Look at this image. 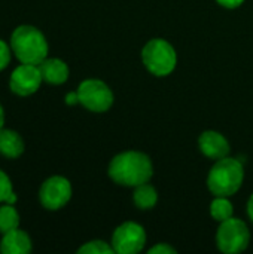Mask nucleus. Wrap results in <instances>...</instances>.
<instances>
[{
    "instance_id": "nucleus-1",
    "label": "nucleus",
    "mask_w": 253,
    "mask_h": 254,
    "mask_svg": "<svg viewBox=\"0 0 253 254\" xmlns=\"http://www.w3.org/2000/svg\"><path fill=\"white\" fill-rule=\"evenodd\" d=\"M154 176V165L148 155L137 150L118 153L109 164V177L127 188L148 183Z\"/></svg>"
},
{
    "instance_id": "nucleus-2",
    "label": "nucleus",
    "mask_w": 253,
    "mask_h": 254,
    "mask_svg": "<svg viewBox=\"0 0 253 254\" xmlns=\"http://www.w3.org/2000/svg\"><path fill=\"white\" fill-rule=\"evenodd\" d=\"M245 171L240 161L234 158L218 159L207 176V188L215 196H231L243 185Z\"/></svg>"
},
{
    "instance_id": "nucleus-3",
    "label": "nucleus",
    "mask_w": 253,
    "mask_h": 254,
    "mask_svg": "<svg viewBox=\"0 0 253 254\" xmlns=\"http://www.w3.org/2000/svg\"><path fill=\"white\" fill-rule=\"evenodd\" d=\"M10 48L15 57L24 64L39 65L48 55V42L45 36L31 25L15 28L10 37Z\"/></svg>"
},
{
    "instance_id": "nucleus-4",
    "label": "nucleus",
    "mask_w": 253,
    "mask_h": 254,
    "mask_svg": "<svg viewBox=\"0 0 253 254\" xmlns=\"http://www.w3.org/2000/svg\"><path fill=\"white\" fill-rule=\"evenodd\" d=\"M145 67L155 76H169L177 64V54L164 39H152L142 49Z\"/></svg>"
},
{
    "instance_id": "nucleus-5",
    "label": "nucleus",
    "mask_w": 253,
    "mask_h": 254,
    "mask_svg": "<svg viewBox=\"0 0 253 254\" xmlns=\"http://www.w3.org/2000/svg\"><path fill=\"white\" fill-rule=\"evenodd\" d=\"M251 243V232L246 223L240 219H228L221 222L216 232L218 249L225 254H237L245 252Z\"/></svg>"
},
{
    "instance_id": "nucleus-6",
    "label": "nucleus",
    "mask_w": 253,
    "mask_h": 254,
    "mask_svg": "<svg viewBox=\"0 0 253 254\" xmlns=\"http://www.w3.org/2000/svg\"><path fill=\"white\" fill-rule=\"evenodd\" d=\"M79 103L95 113L107 112L113 104L112 89L98 79H86L78 88Z\"/></svg>"
},
{
    "instance_id": "nucleus-7",
    "label": "nucleus",
    "mask_w": 253,
    "mask_h": 254,
    "mask_svg": "<svg viewBox=\"0 0 253 254\" xmlns=\"http://www.w3.org/2000/svg\"><path fill=\"white\" fill-rule=\"evenodd\" d=\"M110 244L115 253L136 254L142 252L146 244V232L139 223L125 222L115 229Z\"/></svg>"
},
{
    "instance_id": "nucleus-8",
    "label": "nucleus",
    "mask_w": 253,
    "mask_h": 254,
    "mask_svg": "<svg viewBox=\"0 0 253 254\" xmlns=\"http://www.w3.org/2000/svg\"><path fill=\"white\" fill-rule=\"evenodd\" d=\"M39 198L45 208L60 210L72 198V185L67 179L61 176H54L42 185Z\"/></svg>"
},
{
    "instance_id": "nucleus-9",
    "label": "nucleus",
    "mask_w": 253,
    "mask_h": 254,
    "mask_svg": "<svg viewBox=\"0 0 253 254\" xmlns=\"http://www.w3.org/2000/svg\"><path fill=\"white\" fill-rule=\"evenodd\" d=\"M43 77H42L39 65L22 63L19 67H16L12 71L9 85H10L12 92H15L16 95L27 97V95L34 94L39 89Z\"/></svg>"
},
{
    "instance_id": "nucleus-10",
    "label": "nucleus",
    "mask_w": 253,
    "mask_h": 254,
    "mask_svg": "<svg viewBox=\"0 0 253 254\" xmlns=\"http://www.w3.org/2000/svg\"><path fill=\"white\" fill-rule=\"evenodd\" d=\"M198 147L201 153L210 159H222L230 153L228 140L218 131H204L198 138Z\"/></svg>"
},
{
    "instance_id": "nucleus-11",
    "label": "nucleus",
    "mask_w": 253,
    "mask_h": 254,
    "mask_svg": "<svg viewBox=\"0 0 253 254\" xmlns=\"http://www.w3.org/2000/svg\"><path fill=\"white\" fill-rule=\"evenodd\" d=\"M0 252L3 254H27L31 252V240L18 228L3 234L0 243Z\"/></svg>"
},
{
    "instance_id": "nucleus-12",
    "label": "nucleus",
    "mask_w": 253,
    "mask_h": 254,
    "mask_svg": "<svg viewBox=\"0 0 253 254\" xmlns=\"http://www.w3.org/2000/svg\"><path fill=\"white\" fill-rule=\"evenodd\" d=\"M39 68H40L43 80L52 85H61L69 77L67 64L58 58H45L39 64Z\"/></svg>"
},
{
    "instance_id": "nucleus-13",
    "label": "nucleus",
    "mask_w": 253,
    "mask_h": 254,
    "mask_svg": "<svg viewBox=\"0 0 253 254\" xmlns=\"http://www.w3.org/2000/svg\"><path fill=\"white\" fill-rule=\"evenodd\" d=\"M24 152V141L12 129H0V153L6 158H18Z\"/></svg>"
},
{
    "instance_id": "nucleus-14",
    "label": "nucleus",
    "mask_w": 253,
    "mask_h": 254,
    "mask_svg": "<svg viewBox=\"0 0 253 254\" xmlns=\"http://www.w3.org/2000/svg\"><path fill=\"white\" fill-rule=\"evenodd\" d=\"M133 201H134L137 208L151 210V208L155 207V204L158 201V192L149 183L139 185V186H136V190L133 193Z\"/></svg>"
},
{
    "instance_id": "nucleus-15",
    "label": "nucleus",
    "mask_w": 253,
    "mask_h": 254,
    "mask_svg": "<svg viewBox=\"0 0 253 254\" xmlns=\"http://www.w3.org/2000/svg\"><path fill=\"white\" fill-rule=\"evenodd\" d=\"M234 208L228 196H216L210 204V214L216 222H225L233 217Z\"/></svg>"
},
{
    "instance_id": "nucleus-16",
    "label": "nucleus",
    "mask_w": 253,
    "mask_h": 254,
    "mask_svg": "<svg viewBox=\"0 0 253 254\" xmlns=\"http://www.w3.org/2000/svg\"><path fill=\"white\" fill-rule=\"evenodd\" d=\"M19 225V216L12 204H6L0 207V232L6 234L9 231L16 229Z\"/></svg>"
},
{
    "instance_id": "nucleus-17",
    "label": "nucleus",
    "mask_w": 253,
    "mask_h": 254,
    "mask_svg": "<svg viewBox=\"0 0 253 254\" xmlns=\"http://www.w3.org/2000/svg\"><path fill=\"white\" fill-rule=\"evenodd\" d=\"M79 254H112L113 247L109 243H104L101 240H95V241H89L86 244H84L79 250Z\"/></svg>"
},
{
    "instance_id": "nucleus-18",
    "label": "nucleus",
    "mask_w": 253,
    "mask_h": 254,
    "mask_svg": "<svg viewBox=\"0 0 253 254\" xmlns=\"http://www.w3.org/2000/svg\"><path fill=\"white\" fill-rule=\"evenodd\" d=\"M0 202H6V204L16 202V195L13 193L12 183L1 170H0Z\"/></svg>"
},
{
    "instance_id": "nucleus-19",
    "label": "nucleus",
    "mask_w": 253,
    "mask_h": 254,
    "mask_svg": "<svg viewBox=\"0 0 253 254\" xmlns=\"http://www.w3.org/2000/svg\"><path fill=\"white\" fill-rule=\"evenodd\" d=\"M9 61H10V51L7 45L3 40H0V71L9 64Z\"/></svg>"
},
{
    "instance_id": "nucleus-20",
    "label": "nucleus",
    "mask_w": 253,
    "mask_h": 254,
    "mask_svg": "<svg viewBox=\"0 0 253 254\" xmlns=\"http://www.w3.org/2000/svg\"><path fill=\"white\" fill-rule=\"evenodd\" d=\"M174 253H176V250H174L171 246L166 244V243H160V244L154 246L152 249H149V254H174Z\"/></svg>"
},
{
    "instance_id": "nucleus-21",
    "label": "nucleus",
    "mask_w": 253,
    "mask_h": 254,
    "mask_svg": "<svg viewBox=\"0 0 253 254\" xmlns=\"http://www.w3.org/2000/svg\"><path fill=\"white\" fill-rule=\"evenodd\" d=\"M221 6L224 7H228V9H236L239 7L240 4H243L245 0H216Z\"/></svg>"
},
{
    "instance_id": "nucleus-22",
    "label": "nucleus",
    "mask_w": 253,
    "mask_h": 254,
    "mask_svg": "<svg viewBox=\"0 0 253 254\" xmlns=\"http://www.w3.org/2000/svg\"><path fill=\"white\" fill-rule=\"evenodd\" d=\"M66 103L69 106H73V104H78L79 103V95H78V91L76 92H69L66 95Z\"/></svg>"
},
{
    "instance_id": "nucleus-23",
    "label": "nucleus",
    "mask_w": 253,
    "mask_h": 254,
    "mask_svg": "<svg viewBox=\"0 0 253 254\" xmlns=\"http://www.w3.org/2000/svg\"><path fill=\"white\" fill-rule=\"evenodd\" d=\"M248 214H249L251 220L253 222V195L249 198V201H248Z\"/></svg>"
},
{
    "instance_id": "nucleus-24",
    "label": "nucleus",
    "mask_w": 253,
    "mask_h": 254,
    "mask_svg": "<svg viewBox=\"0 0 253 254\" xmlns=\"http://www.w3.org/2000/svg\"><path fill=\"white\" fill-rule=\"evenodd\" d=\"M3 124H4V113H3V109L0 106V129L3 128Z\"/></svg>"
}]
</instances>
